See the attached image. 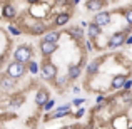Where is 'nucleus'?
Listing matches in <instances>:
<instances>
[{"label": "nucleus", "instance_id": "nucleus-1", "mask_svg": "<svg viewBox=\"0 0 132 129\" xmlns=\"http://www.w3.org/2000/svg\"><path fill=\"white\" fill-rule=\"evenodd\" d=\"M13 59H15V62H20V64L29 62L30 59H32V50H30V47H27V45L17 47L15 52H13Z\"/></svg>", "mask_w": 132, "mask_h": 129}, {"label": "nucleus", "instance_id": "nucleus-2", "mask_svg": "<svg viewBox=\"0 0 132 129\" xmlns=\"http://www.w3.org/2000/svg\"><path fill=\"white\" fill-rule=\"evenodd\" d=\"M23 72H25V65L20 64V62H15V60L9 65V69H7V74H9L10 79H19V77H22Z\"/></svg>", "mask_w": 132, "mask_h": 129}, {"label": "nucleus", "instance_id": "nucleus-3", "mask_svg": "<svg viewBox=\"0 0 132 129\" xmlns=\"http://www.w3.org/2000/svg\"><path fill=\"white\" fill-rule=\"evenodd\" d=\"M55 75H57V67H55L52 62H45V64H42V77L44 79L52 81Z\"/></svg>", "mask_w": 132, "mask_h": 129}, {"label": "nucleus", "instance_id": "nucleus-4", "mask_svg": "<svg viewBox=\"0 0 132 129\" xmlns=\"http://www.w3.org/2000/svg\"><path fill=\"white\" fill-rule=\"evenodd\" d=\"M109 22H110V13L109 12H99L94 17V24H95L97 27H100V29L109 25Z\"/></svg>", "mask_w": 132, "mask_h": 129}, {"label": "nucleus", "instance_id": "nucleus-5", "mask_svg": "<svg viewBox=\"0 0 132 129\" xmlns=\"http://www.w3.org/2000/svg\"><path fill=\"white\" fill-rule=\"evenodd\" d=\"M126 40H127L126 39V34H124V32H117V34H114V35L109 39V47L110 49H116V47H119V45H122Z\"/></svg>", "mask_w": 132, "mask_h": 129}, {"label": "nucleus", "instance_id": "nucleus-6", "mask_svg": "<svg viewBox=\"0 0 132 129\" xmlns=\"http://www.w3.org/2000/svg\"><path fill=\"white\" fill-rule=\"evenodd\" d=\"M40 50H42V54L45 57H48V55H52L55 50H57V44H50V42H40Z\"/></svg>", "mask_w": 132, "mask_h": 129}, {"label": "nucleus", "instance_id": "nucleus-7", "mask_svg": "<svg viewBox=\"0 0 132 129\" xmlns=\"http://www.w3.org/2000/svg\"><path fill=\"white\" fill-rule=\"evenodd\" d=\"M47 102H48V92L45 89H40L35 96V104L37 106H45Z\"/></svg>", "mask_w": 132, "mask_h": 129}, {"label": "nucleus", "instance_id": "nucleus-8", "mask_svg": "<svg viewBox=\"0 0 132 129\" xmlns=\"http://www.w3.org/2000/svg\"><path fill=\"white\" fill-rule=\"evenodd\" d=\"M2 15L5 17V19H15V15H17L15 7L10 5V3H5V5H3V9H2Z\"/></svg>", "mask_w": 132, "mask_h": 129}, {"label": "nucleus", "instance_id": "nucleus-9", "mask_svg": "<svg viewBox=\"0 0 132 129\" xmlns=\"http://www.w3.org/2000/svg\"><path fill=\"white\" fill-rule=\"evenodd\" d=\"M69 112H70V106H69V104H65V106H60V107H57V109L54 111V114H52V117H54V119H59V117H64V116H67Z\"/></svg>", "mask_w": 132, "mask_h": 129}, {"label": "nucleus", "instance_id": "nucleus-10", "mask_svg": "<svg viewBox=\"0 0 132 129\" xmlns=\"http://www.w3.org/2000/svg\"><path fill=\"white\" fill-rule=\"evenodd\" d=\"M69 20H70V12H62V13H59V15L55 17V25L62 27V25H65Z\"/></svg>", "mask_w": 132, "mask_h": 129}, {"label": "nucleus", "instance_id": "nucleus-11", "mask_svg": "<svg viewBox=\"0 0 132 129\" xmlns=\"http://www.w3.org/2000/svg\"><path fill=\"white\" fill-rule=\"evenodd\" d=\"M126 81H127L126 75H116L114 81H112V84H110V87H112V89H122L124 84H126Z\"/></svg>", "mask_w": 132, "mask_h": 129}, {"label": "nucleus", "instance_id": "nucleus-12", "mask_svg": "<svg viewBox=\"0 0 132 129\" xmlns=\"http://www.w3.org/2000/svg\"><path fill=\"white\" fill-rule=\"evenodd\" d=\"M79 75H80V65H69V71H67V77L69 79H77Z\"/></svg>", "mask_w": 132, "mask_h": 129}, {"label": "nucleus", "instance_id": "nucleus-13", "mask_svg": "<svg viewBox=\"0 0 132 129\" xmlns=\"http://www.w3.org/2000/svg\"><path fill=\"white\" fill-rule=\"evenodd\" d=\"M99 69H100V62L99 60H92V62H89V65H87V74L94 75V74L99 72Z\"/></svg>", "mask_w": 132, "mask_h": 129}, {"label": "nucleus", "instance_id": "nucleus-14", "mask_svg": "<svg viewBox=\"0 0 132 129\" xmlns=\"http://www.w3.org/2000/svg\"><path fill=\"white\" fill-rule=\"evenodd\" d=\"M59 40V32H48L44 35V42H50V44H57Z\"/></svg>", "mask_w": 132, "mask_h": 129}, {"label": "nucleus", "instance_id": "nucleus-15", "mask_svg": "<svg viewBox=\"0 0 132 129\" xmlns=\"http://www.w3.org/2000/svg\"><path fill=\"white\" fill-rule=\"evenodd\" d=\"M99 34H100V27H97L95 24L92 22V24L89 25V37H90V39H95Z\"/></svg>", "mask_w": 132, "mask_h": 129}, {"label": "nucleus", "instance_id": "nucleus-16", "mask_svg": "<svg viewBox=\"0 0 132 129\" xmlns=\"http://www.w3.org/2000/svg\"><path fill=\"white\" fill-rule=\"evenodd\" d=\"M85 5H87L89 10H100V9H102V5H104V2H99V0H90V2L85 3Z\"/></svg>", "mask_w": 132, "mask_h": 129}, {"label": "nucleus", "instance_id": "nucleus-17", "mask_svg": "<svg viewBox=\"0 0 132 129\" xmlns=\"http://www.w3.org/2000/svg\"><path fill=\"white\" fill-rule=\"evenodd\" d=\"M45 30H47V25H44V24H35V25L32 27V32L34 34H45Z\"/></svg>", "mask_w": 132, "mask_h": 129}, {"label": "nucleus", "instance_id": "nucleus-18", "mask_svg": "<svg viewBox=\"0 0 132 129\" xmlns=\"http://www.w3.org/2000/svg\"><path fill=\"white\" fill-rule=\"evenodd\" d=\"M0 86H2L3 89H10V87L13 86V79H10V77H3L2 81H0Z\"/></svg>", "mask_w": 132, "mask_h": 129}, {"label": "nucleus", "instance_id": "nucleus-19", "mask_svg": "<svg viewBox=\"0 0 132 129\" xmlns=\"http://www.w3.org/2000/svg\"><path fill=\"white\" fill-rule=\"evenodd\" d=\"M124 15H126V19H127V22H129V25L132 27V9L126 10V12H124Z\"/></svg>", "mask_w": 132, "mask_h": 129}, {"label": "nucleus", "instance_id": "nucleus-20", "mask_svg": "<svg viewBox=\"0 0 132 129\" xmlns=\"http://www.w3.org/2000/svg\"><path fill=\"white\" fill-rule=\"evenodd\" d=\"M30 72H32V74H37V72H39V64H37V62H30Z\"/></svg>", "mask_w": 132, "mask_h": 129}, {"label": "nucleus", "instance_id": "nucleus-21", "mask_svg": "<svg viewBox=\"0 0 132 129\" xmlns=\"http://www.w3.org/2000/svg\"><path fill=\"white\" fill-rule=\"evenodd\" d=\"M54 106H55V101L48 99V102H47V104L44 106V109H45V111H52V109H54Z\"/></svg>", "mask_w": 132, "mask_h": 129}, {"label": "nucleus", "instance_id": "nucleus-22", "mask_svg": "<svg viewBox=\"0 0 132 129\" xmlns=\"http://www.w3.org/2000/svg\"><path fill=\"white\" fill-rule=\"evenodd\" d=\"M70 34H72V35H75V37H82V29H72Z\"/></svg>", "mask_w": 132, "mask_h": 129}, {"label": "nucleus", "instance_id": "nucleus-23", "mask_svg": "<svg viewBox=\"0 0 132 129\" xmlns=\"http://www.w3.org/2000/svg\"><path fill=\"white\" fill-rule=\"evenodd\" d=\"M9 30L13 34V35H20V30L17 29V27H13V25H10V27H9Z\"/></svg>", "mask_w": 132, "mask_h": 129}, {"label": "nucleus", "instance_id": "nucleus-24", "mask_svg": "<svg viewBox=\"0 0 132 129\" xmlns=\"http://www.w3.org/2000/svg\"><path fill=\"white\" fill-rule=\"evenodd\" d=\"M84 112H85V109H84V107H80V109L75 112V117H82V116H84Z\"/></svg>", "mask_w": 132, "mask_h": 129}, {"label": "nucleus", "instance_id": "nucleus-25", "mask_svg": "<svg viewBox=\"0 0 132 129\" xmlns=\"http://www.w3.org/2000/svg\"><path fill=\"white\" fill-rule=\"evenodd\" d=\"M130 86H132V81H130V79H127V81H126V84H124V89H129Z\"/></svg>", "mask_w": 132, "mask_h": 129}, {"label": "nucleus", "instance_id": "nucleus-26", "mask_svg": "<svg viewBox=\"0 0 132 129\" xmlns=\"http://www.w3.org/2000/svg\"><path fill=\"white\" fill-rule=\"evenodd\" d=\"M84 102H85L84 99H75V101H74V104H84Z\"/></svg>", "mask_w": 132, "mask_h": 129}, {"label": "nucleus", "instance_id": "nucleus-27", "mask_svg": "<svg viewBox=\"0 0 132 129\" xmlns=\"http://www.w3.org/2000/svg\"><path fill=\"white\" fill-rule=\"evenodd\" d=\"M126 42H127V44H132V35H130V37H127V40H126Z\"/></svg>", "mask_w": 132, "mask_h": 129}, {"label": "nucleus", "instance_id": "nucleus-28", "mask_svg": "<svg viewBox=\"0 0 132 129\" xmlns=\"http://www.w3.org/2000/svg\"><path fill=\"white\" fill-rule=\"evenodd\" d=\"M64 129H75V127H74V126H65Z\"/></svg>", "mask_w": 132, "mask_h": 129}, {"label": "nucleus", "instance_id": "nucleus-29", "mask_svg": "<svg viewBox=\"0 0 132 129\" xmlns=\"http://www.w3.org/2000/svg\"><path fill=\"white\" fill-rule=\"evenodd\" d=\"M130 129H132V127H130Z\"/></svg>", "mask_w": 132, "mask_h": 129}]
</instances>
